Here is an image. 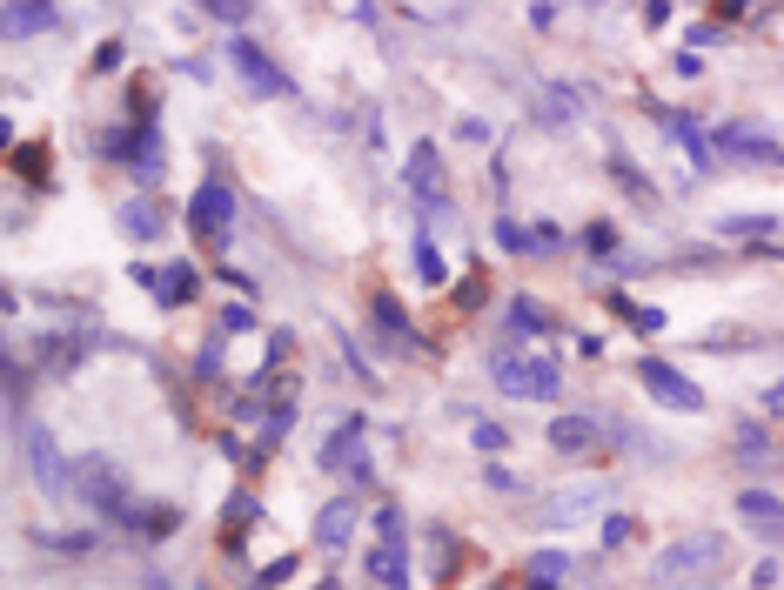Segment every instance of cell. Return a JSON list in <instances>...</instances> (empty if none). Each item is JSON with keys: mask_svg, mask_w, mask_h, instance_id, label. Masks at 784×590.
I'll list each match as a JSON object with an SVG mask.
<instances>
[{"mask_svg": "<svg viewBox=\"0 0 784 590\" xmlns=\"http://www.w3.org/2000/svg\"><path fill=\"white\" fill-rule=\"evenodd\" d=\"M362 436H369V416H349V423H336V436L322 443V456H315V463H322V470H342V463L356 456Z\"/></svg>", "mask_w": 784, "mask_h": 590, "instance_id": "9a60e30c", "label": "cell"}, {"mask_svg": "<svg viewBox=\"0 0 784 590\" xmlns=\"http://www.w3.org/2000/svg\"><path fill=\"white\" fill-rule=\"evenodd\" d=\"M47 168H54L47 148H14V175H47Z\"/></svg>", "mask_w": 784, "mask_h": 590, "instance_id": "d6a6232c", "label": "cell"}, {"mask_svg": "<svg viewBox=\"0 0 784 590\" xmlns=\"http://www.w3.org/2000/svg\"><path fill=\"white\" fill-rule=\"evenodd\" d=\"M637 383H644V396L650 403H664V409H704V389L684 376V369H671L664 356H637Z\"/></svg>", "mask_w": 784, "mask_h": 590, "instance_id": "6da1fadb", "label": "cell"}, {"mask_svg": "<svg viewBox=\"0 0 784 590\" xmlns=\"http://www.w3.org/2000/svg\"><path fill=\"white\" fill-rule=\"evenodd\" d=\"M222 329H228V336H242V329H255V309H248V302H228V309H222Z\"/></svg>", "mask_w": 784, "mask_h": 590, "instance_id": "e575fe53", "label": "cell"}, {"mask_svg": "<svg viewBox=\"0 0 784 590\" xmlns=\"http://www.w3.org/2000/svg\"><path fill=\"white\" fill-rule=\"evenodd\" d=\"M195 369H202V376H215V369H222V342H202V356H195Z\"/></svg>", "mask_w": 784, "mask_h": 590, "instance_id": "60d3db41", "label": "cell"}, {"mask_svg": "<svg viewBox=\"0 0 784 590\" xmlns=\"http://www.w3.org/2000/svg\"><path fill=\"white\" fill-rule=\"evenodd\" d=\"M409 188H416V202L423 208H449L443 202V168H436V148H429V141L409 148Z\"/></svg>", "mask_w": 784, "mask_h": 590, "instance_id": "30bf717a", "label": "cell"}, {"mask_svg": "<svg viewBox=\"0 0 784 590\" xmlns=\"http://www.w3.org/2000/svg\"><path fill=\"white\" fill-rule=\"evenodd\" d=\"M41 544H47V550H61V557H88L94 537H81V530H41Z\"/></svg>", "mask_w": 784, "mask_h": 590, "instance_id": "484cf974", "label": "cell"}, {"mask_svg": "<svg viewBox=\"0 0 784 590\" xmlns=\"http://www.w3.org/2000/svg\"><path fill=\"white\" fill-rule=\"evenodd\" d=\"M490 376H496V389H503V396H530V356H496Z\"/></svg>", "mask_w": 784, "mask_h": 590, "instance_id": "d6986e66", "label": "cell"}, {"mask_svg": "<svg viewBox=\"0 0 784 590\" xmlns=\"http://www.w3.org/2000/svg\"><path fill=\"white\" fill-rule=\"evenodd\" d=\"M135 282L148 295H155L161 309H181V302H195V289H202V275H195V262H135Z\"/></svg>", "mask_w": 784, "mask_h": 590, "instance_id": "7a4b0ae2", "label": "cell"}, {"mask_svg": "<svg viewBox=\"0 0 784 590\" xmlns=\"http://www.w3.org/2000/svg\"><path fill=\"white\" fill-rule=\"evenodd\" d=\"M255 517H262L255 490H235V497H228V523H255Z\"/></svg>", "mask_w": 784, "mask_h": 590, "instance_id": "836d02e7", "label": "cell"}, {"mask_svg": "<svg viewBox=\"0 0 784 590\" xmlns=\"http://www.w3.org/2000/svg\"><path fill=\"white\" fill-rule=\"evenodd\" d=\"M724 537H717V530H697V537H677L671 550H664V557H657V570H664V577H691V570H717L724 564Z\"/></svg>", "mask_w": 784, "mask_h": 590, "instance_id": "277c9868", "label": "cell"}, {"mask_svg": "<svg viewBox=\"0 0 784 590\" xmlns=\"http://www.w3.org/2000/svg\"><path fill=\"white\" fill-rule=\"evenodd\" d=\"M717 148L724 155H751V161H771L778 168L784 161V141H771L764 128H744V121H731V128H717Z\"/></svg>", "mask_w": 784, "mask_h": 590, "instance_id": "9c48e42d", "label": "cell"}, {"mask_svg": "<svg viewBox=\"0 0 784 590\" xmlns=\"http://www.w3.org/2000/svg\"><path fill=\"white\" fill-rule=\"evenodd\" d=\"M188 222H195L202 242H222L228 222H235V188H228L222 175H208V182L195 188V202H188Z\"/></svg>", "mask_w": 784, "mask_h": 590, "instance_id": "3957f363", "label": "cell"}, {"mask_svg": "<svg viewBox=\"0 0 784 590\" xmlns=\"http://www.w3.org/2000/svg\"><path fill=\"white\" fill-rule=\"evenodd\" d=\"M27 470H34V483H41L47 497H68V463H61L54 430H27Z\"/></svg>", "mask_w": 784, "mask_h": 590, "instance_id": "5b68a950", "label": "cell"}, {"mask_svg": "<svg viewBox=\"0 0 784 590\" xmlns=\"http://www.w3.org/2000/svg\"><path fill=\"white\" fill-rule=\"evenodd\" d=\"M456 135H463V141H476V148H483V141H490V121H476V114H463V121H456Z\"/></svg>", "mask_w": 784, "mask_h": 590, "instance_id": "f35d334b", "label": "cell"}, {"mask_svg": "<svg viewBox=\"0 0 784 590\" xmlns=\"http://www.w3.org/2000/svg\"><path fill=\"white\" fill-rule=\"evenodd\" d=\"M369 316H376L382 342H389V349H396V356H423V336H416V329H409L403 302H396V295H389V289H376V295H369Z\"/></svg>", "mask_w": 784, "mask_h": 590, "instance_id": "8992f818", "label": "cell"}, {"mask_svg": "<svg viewBox=\"0 0 784 590\" xmlns=\"http://www.w3.org/2000/svg\"><path fill=\"white\" fill-rule=\"evenodd\" d=\"M583 249H590V255H610V262H617V228H610V222H590V228H583Z\"/></svg>", "mask_w": 784, "mask_h": 590, "instance_id": "f1b7e54d", "label": "cell"}, {"mask_svg": "<svg viewBox=\"0 0 784 590\" xmlns=\"http://www.w3.org/2000/svg\"><path fill=\"white\" fill-rule=\"evenodd\" d=\"M717 228H724V235H778V215H724V222H717Z\"/></svg>", "mask_w": 784, "mask_h": 590, "instance_id": "d4e9b609", "label": "cell"}, {"mask_svg": "<svg viewBox=\"0 0 784 590\" xmlns=\"http://www.w3.org/2000/svg\"><path fill=\"white\" fill-rule=\"evenodd\" d=\"M630 530H637V523H630L624 510H610V517H604V544H610V550H617V544H630Z\"/></svg>", "mask_w": 784, "mask_h": 590, "instance_id": "8d00e7d4", "label": "cell"}, {"mask_svg": "<svg viewBox=\"0 0 784 590\" xmlns=\"http://www.w3.org/2000/svg\"><path fill=\"white\" fill-rule=\"evenodd\" d=\"M235 68L248 74V88H255V94H269V101H275V94H289V74L275 68V61H269V54H262L255 41H235Z\"/></svg>", "mask_w": 784, "mask_h": 590, "instance_id": "ba28073f", "label": "cell"}, {"mask_svg": "<svg viewBox=\"0 0 784 590\" xmlns=\"http://www.w3.org/2000/svg\"><path fill=\"white\" fill-rule=\"evenodd\" d=\"M604 497V490H557L550 497V510H543V523H577V517H590V503Z\"/></svg>", "mask_w": 784, "mask_h": 590, "instance_id": "e0dca14e", "label": "cell"}, {"mask_svg": "<svg viewBox=\"0 0 784 590\" xmlns=\"http://www.w3.org/2000/svg\"><path fill=\"white\" fill-rule=\"evenodd\" d=\"M161 168H168V148H161L155 128H141V141H135V175H141V182H161Z\"/></svg>", "mask_w": 784, "mask_h": 590, "instance_id": "ffe728a7", "label": "cell"}, {"mask_svg": "<svg viewBox=\"0 0 784 590\" xmlns=\"http://www.w3.org/2000/svg\"><path fill=\"white\" fill-rule=\"evenodd\" d=\"M409 262H416V275H423L429 289H443V282H449V269H443V255H436V242H429V235H416V249H409Z\"/></svg>", "mask_w": 784, "mask_h": 590, "instance_id": "7402d4cb", "label": "cell"}, {"mask_svg": "<svg viewBox=\"0 0 784 590\" xmlns=\"http://www.w3.org/2000/svg\"><path fill=\"white\" fill-rule=\"evenodd\" d=\"M470 443H476L483 456H503V450H510V430H503V423H490V416H476V423H470Z\"/></svg>", "mask_w": 784, "mask_h": 590, "instance_id": "cb8c5ba5", "label": "cell"}, {"mask_svg": "<svg viewBox=\"0 0 784 590\" xmlns=\"http://www.w3.org/2000/svg\"><path fill=\"white\" fill-rule=\"evenodd\" d=\"M0 27L21 41V34H47V27H61V7H41V0H7L0 7Z\"/></svg>", "mask_w": 784, "mask_h": 590, "instance_id": "7c38bea8", "label": "cell"}, {"mask_svg": "<svg viewBox=\"0 0 784 590\" xmlns=\"http://www.w3.org/2000/svg\"><path fill=\"white\" fill-rule=\"evenodd\" d=\"M530 396H537V403H557L563 396V369L550 363V356H530Z\"/></svg>", "mask_w": 784, "mask_h": 590, "instance_id": "44dd1931", "label": "cell"}, {"mask_svg": "<svg viewBox=\"0 0 784 590\" xmlns=\"http://www.w3.org/2000/svg\"><path fill=\"white\" fill-rule=\"evenodd\" d=\"M208 21H222V27H242V21H248V7H235V0H215V7H208Z\"/></svg>", "mask_w": 784, "mask_h": 590, "instance_id": "74e56055", "label": "cell"}, {"mask_svg": "<svg viewBox=\"0 0 784 590\" xmlns=\"http://www.w3.org/2000/svg\"><path fill=\"white\" fill-rule=\"evenodd\" d=\"M315 590H336V584H315Z\"/></svg>", "mask_w": 784, "mask_h": 590, "instance_id": "b9f144b4", "label": "cell"}, {"mask_svg": "<svg viewBox=\"0 0 784 590\" xmlns=\"http://www.w3.org/2000/svg\"><path fill=\"white\" fill-rule=\"evenodd\" d=\"M356 497H336V503H322V510H315V550H329V557H336L342 544H349V537H356Z\"/></svg>", "mask_w": 784, "mask_h": 590, "instance_id": "52a82bcc", "label": "cell"}, {"mask_svg": "<svg viewBox=\"0 0 784 590\" xmlns=\"http://www.w3.org/2000/svg\"><path fill=\"white\" fill-rule=\"evenodd\" d=\"M738 510H744V523H764V530H784V503L771 497V490H744V497H738Z\"/></svg>", "mask_w": 784, "mask_h": 590, "instance_id": "ac0fdd59", "label": "cell"}, {"mask_svg": "<svg viewBox=\"0 0 784 590\" xmlns=\"http://www.w3.org/2000/svg\"><path fill=\"white\" fill-rule=\"evenodd\" d=\"M563 570H570V557H557V550H537V557H530V584H557Z\"/></svg>", "mask_w": 784, "mask_h": 590, "instance_id": "4316f807", "label": "cell"}, {"mask_svg": "<svg viewBox=\"0 0 784 590\" xmlns=\"http://www.w3.org/2000/svg\"><path fill=\"white\" fill-rule=\"evenodd\" d=\"M557 249H563V235H557L550 222H537V228H530V255H557Z\"/></svg>", "mask_w": 784, "mask_h": 590, "instance_id": "d590c367", "label": "cell"}, {"mask_svg": "<svg viewBox=\"0 0 784 590\" xmlns=\"http://www.w3.org/2000/svg\"><path fill=\"white\" fill-rule=\"evenodd\" d=\"M664 128H671V141H677V148H684V155L697 161V168H711V161H717L711 135H704V128H697L691 114H664Z\"/></svg>", "mask_w": 784, "mask_h": 590, "instance_id": "2e32d148", "label": "cell"}, {"mask_svg": "<svg viewBox=\"0 0 784 590\" xmlns=\"http://www.w3.org/2000/svg\"><path fill=\"white\" fill-rule=\"evenodd\" d=\"M510 329H530V336H543V329H550V316H543L537 302H510Z\"/></svg>", "mask_w": 784, "mask_h": 590, "instance_id": "f546056e", "label": "cell"}, {"mask_svg": "<svg viewBox=\"0 0 784 590\" xmlns=\"http://www.w3.org/2000/svg\"><path fill=\"white\" fill-rule=\"evenodd\" d=\"M496 249H510V255H530V228L503 215V222H496Z\"/></svg>", "mask_w": 784, "mask_h": 590, "instance_id": "83f0119b", "label": "cell"}, {"mask_svg": "<svg viewBox=\"0 0 784 590\" xmlns=\"http://www.w3.org/2000/svg\"><path fill=\"white\" fill-rule=\"evenodd\" d=\"M456 302L476 309V302H483V275H463V282H456Z\"/></svg>", "mask_w": 784, "mask_h": 590, "instance_id": "ab89813d", "label": "cell"}, {"mask_svg": "<svg viewBox=\"0 0 784 590\" xmlns=\"http://www.w3.org/2000/svg\"><path fill=\"white\" fill-rule=\"evenodd\" d=\"M610 175L624 182V195H630V202H650V182L637 175V168H630V161H610Z\"/></svg>", "mask_w": 784, "mask_h": 590, "instance_id": "1f68e13d", "label": "cell"}, {"mask_svg": "<svg viewBox=\"0 0 784 590\" xmlns=\"http://www.w3.org/2000/svg\"><path fill=\"white\" fill-rule=\"evenodd\" d=\"M175 523H181V510H168V503H155V510H141V523H135V530H148V537H168Z\"/></svg>", "mask_w": 784, "mask_h": 590, "instance_id": "4dcf8cb0", "label": "cell"}, {"mask_svg": "<svg viewBox=\"0 0 784 590\" xmlns=\"http://www.w3.org/2000/svg\"><path fill=\"white\" fill-rule=\"evenodd\" d=\"M617 302V316L630 322V329H644V336H657L664 329V309H650V302H630V295H610Z\"/></svg>", "mask_w": 784, "mask_h": 590, "instance_id": "603a6c76", "label": "cell"}, {"mask_svg": "<svg viewBox=\"0 0 784 590\" xmlns=\"http://www.w3.org/2000/svg\"><path fill=\"white\" fill-rule=\"evenodd\" d=\"M369 570H376V584H389V590H416L403 544H376V550H369Z\"/></svg>", "mask_w": 784, "mask_h": 590, "instance_id": "5bb4252c", "label": "cell"}, {"mask_svg": "<svg viewBox=\"0 0 784 590\" xmlns=\"http://www.w3.org/2000/svg\"><path fill=\"white\" fill-rule=\"evenodd\" d=\"M114 222H121V235H128V242H155L161 222H168V208H161V195H135V202H121V215H114Z\"/></svg>", "mask_w": 784, "mask_h": 590, "instance_id": "8fae6325", "label": "cell"}, {"mask_svg": "<svg viewBox=\"0 0 784 590\" xmlns=\"http://www.w3.org/2000/svg\"><path fill=\"white\" fill-rule=\"evenodd\" d=\"M550 450L590 456V450H597V423H590V416H557V423H550Z\"/></svg>", "mask_w": 784, "mask_h": 590, "instance_id": "4fadbf2b", "label": "cell"}]
</instances>
